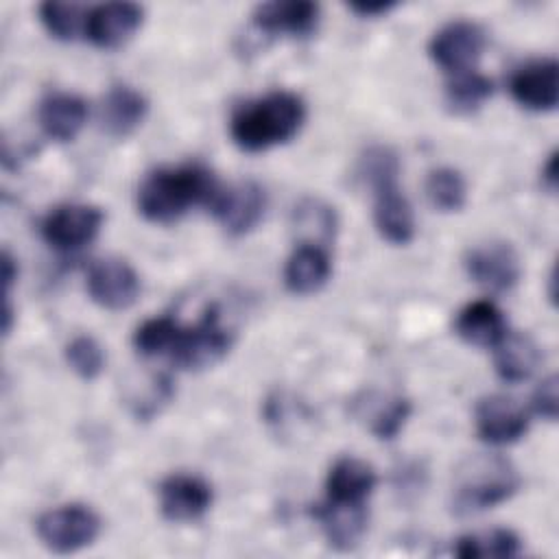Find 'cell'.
Instances as JSON below:
<instances>
[{
  "mask_svg": "<svg viewBox=\"0 0 559 559\" xmlns=\"http://www.w3.org/2000/svg\"><path fill=\"white\" fill-rule=\"evenodd\" d=\"M253 24L266 35L308 37L319 24V4L310 0H275L258 4Z\"/></svg>",
  "mask_w": 559,
  "mask_h": 559,
  "instance_id": "cell-16",
  "label": "cell"
},
{
  "mask_svg": "<svg viewBox=\"0 0 559 559\" xmlns=\"http://www.w3.org/2000/svg\"><path fill=\"white\" fill-rule=\"evenodd\" d=\"M297 227L299 231H306L308 238L301 240V242H314V245H321L319 240H330L332 234H334V210L319 203V201H306L297 214Z\"/></svg>",
  "mask_w": 559,
  "mask_h": 559,
  "instance_id": "cell-30",
  "label": "cell"
},
{
  "mask_svg": "<svg viewBox=\"0 0 559 559\" xmlns=\"http://www.w3.org/2000/svg\"><path fill=\"white\" fill-rule=\"evenodd\" d=\"M520 489L515 467L502 456L469 459L456 474L452 509L459 515L478 513L509 500Z\"/></svg>",
  "mask_w": 559,
  "mask_h": 559,
  "instance_id": "cell-4",
  "label": "cell"
},
{
  "mask_svg": "<svg viewBox=\"0 0 559 559\" xmlns=\"http://www.w3.org/2000/svg\"><path fill=\"white\" fill-rule=\"evenodd\" d=\"M454 332L474 347H496L509 332L502 310L487 299L467 304L454 321Z\"/></svg>",
  "mask_w": 559,
  "mask_h": 559,
  "instance_id": "cell-22",
  "label": "cell"
},
{
  "mask_svg": "<svg viewBox=\"0 0 559 559\" xmlns=\"http://www.w3.org/2000/svg\"><path fill=\"white\" fill-rule=\"evenodd\" d=\"M144 9L135 2H107L90 9L85 37L105 50L124 46L142 26Z\"/></svg>",
  "mask_w": 559,
  "mask_h": 559,
  "instance_id": "cell-15",
  "label": "cell"
},
{
  "mask_svg": "<svg viewBox=\"0 0 559 559\" xmlns=\"http://www.w3.org/2000/svg\"><path fill=\"white\" fill-rule=\"evenodd\" d=\"M360 175L373 190V223L378 234L391 245H408L415 238V216L397 183V155L389 146L367 148L360 157Z\"/></svg>",
  "mask_w": 559,
  "mask_h": 559,
  "instance_id": "cell-3",
  "label": "cell"
},
{
  "mask_svg": "<svg viewBox=\"0 0 559 559\" xmlns=\"http://www.w3.org/2000/svg\"><path fill=\"white\" fill-rule=\"evenodd\" d=\"M148 100L146 96L127 85L118 83L111 85L100 103V127L109 138H127L131 135L146 118Z\"/></svg>",
  "mask_w": 559,
  "mask_h": 559,
  "instance_id": "cell-17",
  "label": "cell"
},
{
  "mask_svg": "<svg viewBox=\"0 0 559 559\" xmlns=\"http://www.w3.org/2000/svg\"><path fill=\"white\" fill-rule=\"evenodd\" d=\"M157 493L162 515L175 524L197 522L212 507V487L197 474H170L159 483Z\"/></svg>",
  "mask_w": 559,
  "mask_h": 559,
  "instance_id": "cell-12",
  "label": "cell"
},
{
  "mask_svg": "<svg viewBox=\"0 0 559 559\" xmlns=\"http://www.w3.org/2000/svg\"><path fill=\"white\" fill-rule=\"evenodd\" d=\"M522 550L520 537L509 528H493L485 533H472L456 539L452 552L461 559H502L515 557Z\"/></svg>",
  "mask_w": 559,
  "mask_h": 559,
  "instance_id": "cell-24",
  "label": "cell"
},
{
  "mask_svg": "<svg viewBox=\"0 0 559 559\" xmlns=\"http://www.w3.org/2000/svg\"><path fill=\"white\" fill-rule=\"evenodd\" d=\"M485 31L476 22L456 20L432 35L428 55L448 74H461L474 68L485 50Z\"/></svg>",
  "mask_w": 559,
  "mask_h": 559,
  "instance_id": "cell-7",
  "label": "cell"
},
{
  "mask_svg": "<svg viewBox=\"0 0 559 559\" xmlns=\"http://www.w3.org/2000/svg\"><path fill=\"white\" fill-rule=\"evenodd\" d=\"M511 96L531 111H550L559 100V63L552 57L522 63L509 81Z\"/></svg>",
  "mask_w": 559,
  "mask_h": 559,
  "instance_id": "cell-14",
  "label": "cell"
},
{
  "mask_svg": "<svg viewBox=\"0 0 559 559\" xmlns=\"http://www.w3.org/2000/svg\"><path fill=\"white\" fill-rule=\"evenodd\" d=\"M493 352H496L493 354L496 373L511 384L531 378L542 360V352L537 343L522 332H507L498 341Z\"/></svg>",
  "mask_w": 559,
  "mask_h": 559,
  "instance_id": "cell-23",
  "label": "cell"
},
{
  "mask_svg": "<svg viewBox=\"0 0 559 559\" xmlns=\"http://www.w3.org/2000/svg\"><path fill=\"white\" fill-rule=\"evenodd\" d=\"M411 415V402L406 397H393L373 415L371 432L378 439H393L402 430L404 421Z\"/></svg>",
  "mask_w": 559,
  "mask_h": 559,
  "instance_id": "cell-31",
  "label": "cell"
},
{
  "mask_svg": "<svg viewBox=\"0 0 559 559\" xmlns=\"http://www.w3.org/2000/svg\"><path fill=\"white\" fill-rule=\"evenodd\" d=\"M210 210L229 236H245L262 221L266 194L255 181H238L229 188H221Z\"/></svg>",
  "mask_w": 559,
  "mask_h": 559,
  "instance_id": "cell-11",
  "label": "cell"
},
{
  "mask_svg": "<svg viewBox=\"0 0 559 559\" xmlns=\"http://www.w3.org/2000/svg\"><path fill=\"white\" fill-rule=\"evenodd\" d=\"M37 120L50 140L70 142L87 122V103L70 92H50L39 103Z\"/></svg>",
  "mask_w": 559,
  "mask_h": 559,
  "instance_id": "cell-20",
  "label": "cell"
},
{
  "mask_svg": "<svg viewBox=\"0 0 559 559\" xmlns=\"http://www.w3.org/2000/svg\"><path fill=\"white\" fill-rule=\"evenodd\" d=\"M103 221L105 214L96 205L66 203L44 218L41 236L52 249L76 251L98 236Z\"/></svg>",
  "mask_w": 559,
  "mask_h": 559,
  "instance_id": "cell-9",
  "label": "cell"
},
{
  "mask_svg": "<svg viewBox=\"0 0 559 559\" xmlns=\"http://www.w3.org/2000/svg\"><path fill=\"white\" fill-rule=\"evenodd\" d=\"M231 347V332L221 323V310L207 306L205 314L192 325L183 328L177 336L170 360L179 369L201 371L218 365Z\"/></svg>",
  "mask_w": 559,
  "mask_h": 559,
  "instance_id": "cell-6",
  "label": "cell"
},
{
  "mask_svg": "<svg viewBox=\"0 0 559 559\" xmlns=\"http://www.w3.org/2000/svg\"><path fill=\"white\" fill-rule=\"evenodd\" d=\"M356 15L360 17H376V15H384L391 9H395V2H365V0H354L347 4Z\"/></svg>",
  "mask_w": 559,
  "mask_h": 559,
  "instance_id": "cell-33",
  "label": "cell"
},
{
  "mask_svg": "<svg viewBox=\"0 0 559 559\" xmlns=\"http://www.w3.org/2000/svg\"><path fill=\"white\" fill-rule=\"evenodd\" d=\"M39 20L44 28L61 41H74L76 37L85 35L87 31V15L90 9H85L79 2H41L39 4Z\"/></svg>",
  "mask_w": 559,
  "mask_h": 559,
  "instance_id": "cell-26",
  "label": "cell"
},
{
  "mask_svg": "<svg viewBox=\"0 0 559 559\" xmlns=\"http://www.w3.org/2000/svg\"><path fill=\"white\" fill-rule=\"evenodd\" d=\"M66 362L81 380H94L105 369V352L94 336L79 334L66 345Z\"/></svg>",
  "mask_w": 559,
  "mask_h": 559,
  "instance_id": "cell-29",
  "label": "cell"
},
{
  "mask_svg": "<svg viewBox=\"0 0 559 559\" xmlns=\"http://www.w3.org/2000/svg\"><path fill=\"white\" fill-rule=\"evenodd\" d=\"M87 295L105 310H127L140 297V275L122 258H100L87 269Z\"/></svg>",
  "mask_w": 559,
  "mask_h": 559,
  "instance_id": "cell-8",
  "label": "cell"
},
{
  "mask_svg": "<svg viewBox=\"0 0 559 559\" xmlns=\"http://www.w3.org/2000/svg\"><path fill=\"white\" fill-rule=\"evenodd\" d=\"M474 428L476 435L491 445L513 443L528 430V413L513 397L500 393L487 395L480 397L474 408Z\"/></svg>",
  "mask_w": 559,
  "mask_h": 559,
  "instance_id": "cell-13",
  "label": "cell"
},
{
  "mask_svg": "<svg viewBox=\"0 0 559 559\" xmlns=\"http://www.w3.org/2000/svg\"><path fill=\"white\" fill-rule=\"evenodd\" d=\"M312 518L319 522L328 544L336 550H349L358 544L362 533L367 531V507L323 500L312 509Z\"/></svg>",
  "mask_w": 559,
  "mask_h": 559,
  "instance_id": "cell-18",
  "label": "cell"
},
{
  "mask_svg": "<svg viewBox=\"0 0 559 559\" xmlns=\"http://www.w3.org/2000/svg\"><path fill=\"white\" fill-rule=\"evenodd\" d=\"M306 120L299 94L275 90L240 103L229 118V135L238 148L260 153L293 140Z\"/></svg>",
  "mask_w": 559,
  "mask_h": 559,
  "instance_id": "cell-2",
  "label": "cell"
},
{
  "mask_svg": "<svg viewBox=\"0 0 559 559\" xmlns=\"http://www.w3.org/2000/svg\"><path fill=\"white\" fill-rule=\"evenodd\" d=\"M330 273L328 249L314 242H299L284 264V284L293 295H312L328 284Z\"/></svg>",
  "mask_w": 559,
  "mask_h": 559,
  "instance_id": "cell-19",
  "label": "cell"
},
{
  "mask_svg": "<svg viewBox=\"0 0 559 559\" xmlns=\"http://www.w3.org/2000/svg\"><path fill=\"white\" fill-rule=\"evenodd\" d=\"M35 533L48 550L70 555L94 544L100 533V518L87 504H61L37 518Z\"/></svg>",
  "mask_w": 559,
  "mask_h": 559,
  "instance_id": "cell-5",
  "label": "cell"
},
{
  "mask_svg": "<svg viewBox=\"0 0 559 559\" xmlns=\"http://www.w3.org/2000/svg\"><path fill=\"white\" fill-rule=\"evenodd\" d=\"M373 467L356 456H341L328 472L325 478V498L334 502L365 504L369 493L376 487Z\"/></svg>",
  "mask_w": 559,
  "mask_h": 559,
  "instance_id": "cell-21",
  "label": "cell"
},
{
  "mask_svg": "<svg viewBox=\"0 0 559 559\" xmlns=\"http://www.w3.org/2000/svg\"><path fill=\"white\" fill-rule=\"evenodd\" d=\"M533 411L548 419L555 421L557 419V378L548 376L539 382V386L533 393Z\"/></svg>",
  "mask_w": 559,
  "mask_h": 559,
  "instance_id": "cell-32",
  "label": "cell"
},
{
  "mask_svg": "<svg viewBox=\"0 0 559 559\" xmlns=\"http://www.w3.org/2000/svg\"><path fill=\"white\" fill-rule=\"evenodd\" d=\"M493 94V81L480 72L467 70L452 74L445 85V105L452 114H474Z\"/></svg>",
  "mask_w": 559,
  "mask_h": 559,
  "instance_id": "cell-25",
  "label": "cell"
},
{
  "mask_svg": "<svg viewBox=\"0 0 559 559\" xmlns=\"http://www.w3.org/2000/svg\"><path fill=\"white\" fill-rule=\"evenodd\" d=\"M463 264L476 284L496 293L513 288L522 273L518 251L504 240H489L467 249Z\"/></svg>",
  "mask_w": 559,
  "mask_h": 559,
  "instance_id": "cell-10",
  "label": "cell"
},
{
  "mask_svg": "<svg viewBox=\"0 0 559 559\" xmlns=\"http://www.w3.org/2000/svg\"><path fill=\"white\" fill-rule=\"evenodd\" d=\"M426 197L439 212H459L467 201V183L456 168L439 166L426 177Z\"/></svg>",
  "mask_w": 559,
  "mask_h": 559,
  "instance_id": "cell-27",
  "label": "cell"
},
{
  "mask_svg": "<svg viewBox=\"0 0 559 559\" xmlns=\"http://www.w3.org/2000/svg\"><path fill=\"white\" fill-rule=\"evenodd\" d=\"M542 183H544L550 192H555V188H557V151H552V153L548 155L546 164L542 166Z\"/></svg>",
  "mask_w": 559,
  "mask_h": 559,
  "instance_id": "cell-34",
  "label": "cell"
},
{
  "mask_svg": "<svg viewBox=\"0 0 559 559\" xmlns=\"http://www.w3.org/2000/svg\"><path fill=\"white\" fill-rule=\"evenodd\" d=\"M181 325L173 317H153L138 325L133 334V347L142 356H168L175 349Z\"/></svg>",
  "mask_w": 559,
  "mask_h": 559,
  "instance_id": "cell-28",
  "label": "cell"
},
{
  "mask_svg": "<svg viewBox=\"0 0 559 559\" xmlns=\"http://www.w3.org/2000/svg\"><path fill=\"white\" fill-rule=\"evenodd\" d=\"M218 192L221 186L214 173L199 162L164 166L142 179L138 188V210L146 221L166 225L181 218L192 207H212Z\"/></svg>",
  "mask_w": 559,
  "mask_h": 559,
  "instance_id": "cell-1",
  "label": "cell"
}]
</instances>
